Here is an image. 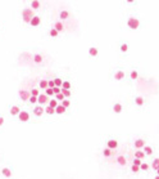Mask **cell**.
<instances>
[{
	"mask_svg": "<svg viewBox=\"0 0 159 179\" xmlns=\"http://www.w3.org/2000/svg\"><path fill=\"white\" fill-rule=\"evenodd\" d=\"M107 147L109 150H116L118 147V142H117L116 139H109L108 142H107Z\"/></svg>",
	"mask_w": 159,
	"mask_h": 179,
	"instance_id": "obj_5",
	"label": "cell"
},
{
	"mask_svg": "<svg viewBox=\"0 0 159 179\" xmlns=\"http://www.w3.org/2000/svg\"><path fill=\"white\" fill-rule=\"evenodd\" d=\"M54 83H55V86H57V88H62L63 80H62V79H59V77H57V79H54Z\"/></svg>",
	"mask_w": 159,
	"mask_h": 179,
	"instance_id": "obj_23",
	"label": "cell"
},
{
	"mask_svg": "<svg viewBox=\"0 0 159 179\" xmlns=\"http://www.w3.org/2000/svg\"><path fill=\"white\" fill-rule=\"evenodd\" d=\"M64 98H65V97L63 95V93H59V94H57V95H55V99H57V101H62V102H63V101H64Z\"/></svg>",
	"mask_w": 159,
	"mask_h": 179,
	"instance_id": "obj_37",
	"label": "cell"
},
{
	"mask_svg": "<svg viewBox=\"0 0 159 179\" xmlns=\"http://www.w3.org/2000/svg\"><path fill=\"white\" fill-rule=\"evenodd\" d=\"M2 174L5 178H10V177H12V170H10L9 167H3V169H2Z\"/></svg>",
	"mask_w": 159,
	"mask_h": 179,
	"instance_id": "obj_11",
	"label": "cell"
},
{
	"mask_svg": "<svg viewBox=\"0 0 159 179\" xmlns=\"http://www.w3.org/2000/svg\"><path fill=\"white\" fill-rule=\"evenodd\" d=\"M151 167L154 169L155 171L159 169V159H154L153 160V162H151Z\"/></svg>",
	"mask_w": 159,
	"mask_h": 179,
	"instance_id": "obj_21",
	"label": "cell"
},
{
	"mask_svg": "<svg viewBox=\"0 0 159 179\" xmlns=\"http://www.w3.org/2000/svg\"><path fill=\"white\" fill-rule=\"evenodd\" d=\"M117 162H118L121 166H124L126 164H127V161H126V157L124 156H118L117 157Z\"/></svg>",
	"mask_w": 159,
	"mask_h": 179,
	"instance_id": "obj_14",
	"label": "cell"
},
{
	"mask_svg": "<svg viewBox=\"0 0 159 179\" xmlns=\"http://www.w3.org/2000/svg\"><path fill=\"white\" fill-rule=\"evenodd\" d=\"M127 50H128V45L126 44V43H123V44L121 45V52H122V53H126Z\"/></svg>",
	"mask_w": 159,
	"mask_h": 179,
	"instance_id": "obj_31",
	"label": "cell"
},
{
	"mask_svg": "<svg viewBox=\"0 0 159 179\" xmlns=\"http://www.w3.org/2000/svg\"><path fill=\"white\" fill-rule=\"evenodd\" d=\"M157 175H159V169H158V170H157Z\"/></svg>",
	"mask_w": 159,
	"mask_h": 179,
	"instance_id": "obj_47",
	"label": "cell"
},
{
	"mask_svg": "<svg viewBox=\"0 0 159 179\" xmlns=\"http://www.w3.org/2000/svg\"><path fill=\"white\" fill-rule=\"evenodd\" d=\"M65 112V107H63L62 105H59L57 108H55V113H58V115H62V113Z\"/></svg>",
	"mask_w": 159,
	"mask_h": 179,
	"instance_id": "obj_20",
	"label": "cell"
},
{
	"mask_svg": "<svg viewBox=\"0 0 159 179\" xmlns=\"http://www.w3.org/2000/svg\"><path fill=\"white\" fill-rule=\"evenodd\" d=\"M45 94H46L48 97H51V95H54V90L50 89V88H48V89L45 90Z\"/></svg>",
	"mask_w": 159,
	"mask_h": 179,
	"instance_id": "obj_36",
	"label": "cell"
},
{
	"mask_svg": "<svg viewBox=\"0 0 159 179\" xmlns=\"http://www.w3.org/2000/svg\"><path fill=\"white\" fill-rule=\"evenodd\" d=\"M62 106L67 108V107H69V106H71V102H69V101H67V99H64V101L62 102Z\"/></svg>",
	"mask_w": 159,
	"mask_h": 179,
	"instance_id": "obj_41",
	"label": "cell"
},
{
	"mask_svg": "<svg viewBox=\"0 0 159 179\" xmlns=\"http://www.w3.org/2000/svg\"><path fill=\"white\" fill-rule=\"evenodd\" d=\"M62 89H64V90H69L71 89V83H69V81H63Z\"/></svg>",
	"mask_w": 159,
	"mask_h": 179,
	"instance_id": "obj_29",
	"label": "cell"
},
{
	"mask_svg": "<svg viewBox=\"0 0 159 179\" xmlns=\"http://www.w3.org/2000/svg\"><path fill=\"white\" fill-rule=\"evenodd\" d=\"M141 164H142L141 160H139V159H135V160H134V165H136V166H141Z\"/></svg>",
	"mask_w": 159,
	"mask_h": 179,
	"instance_id": "obj_42",
	"label": "cell"
},
{
	"mask_svg": "<svg viewBox=\"0 0 159 179\" xmlns=\"http://www.w3.org/2000/svg\"><path fill=\"white\" fill-rule=\"evenodd\" d=\"M40 88L44 89V90H46L49 88V85H48V81L46 80H41L40 81Z\"/></svg>",
	"mask_w": 159,
	"mask_h": 179,
	"instance_id": "obj_24",
	"label": "cell"
},
{
	"mask_svg": "<svg viewBox=\"0 0 159 179\" xmlns=\"http://www.w3.org/2000/svg\"><path fill=\"white\" fill-rule=\"evenodd\" d=\"M45 112L49 113V115H54V113H55V108H51L50 106H48V107L45 108Z\"/></svg>",
	"mask_w": 159,
	"mask_h": 179,
	"instance_id": "obj_28",
	"label": "cell"
},
{
	"mask_svg": "<svg viewBox=\"0 0 159 179\" xmlns=\"http://www.w3.org/2000/svg\"><path fill=\"white\" fill-rule=\"evenodd\" d=\"M144 152H145V155L149 156V155L153 153V148L150 147V146H145V147H144Z\"/></svg>",
	"mask_w": 159,
	"mask_h": 179,
	"instance_id": "obj_25",
	"label": "cell"
},
{
	"mask_svg": "<svg viewBox=\"0 0 159 179\" xmlns=\"http://www.w3.org/2000/svg\"><path fill=\"white\" fill-rule=\"evenodd\" d=\"M48 85H49V88H50V89L55 88V83H54V80H49L48 81Z\"/></svg>",
	"mask_w": 159,
	"mask_h": 179,
	"instance_id": "obj_38",
	"label": "cell"
},
{
	"mask_svg": "<svg viewBox=\"0 0 159 179\" xmlns=\"http://www.w3.org/2000/svg\"><path fill=\"white\" fill-rule=\"evenodd\" d=\"M31 8H32V9H39V8H40V2H37V0H34V2H31Z\"/></svg>",
	"mask_w": 159,
	"mask_h": 179,
	"instance_id": "obj_22",
	"label": "cell"
},
{
	"mask_svg": "<svg viewBox=\"0 0 159 179\" xmlns=\"http://www.w3.org/2000/svg\"><path fill=\"white\" fill-rule=\"evenodd\" d=\"M58 34H59V32H58L55 29H54V27L50 30V36H51V37H57V36H58Z\"/></svg>",
	"mask_w": 159,
	"mask_h": 179,
	"instance_id": "obj_34",
	"label": "cell"
},
{
	"mask_svg": "<svg viewBox=\"0 0 159 179\" xmlns=\"http://www.w3.org/2000/svg\"><path fill=\"white\" fill-rule=\"evenodd\" d=\"M18 119H19L21 122H27V121H30V113L27 112V111H21V113L18 115Z\"/></svg>",
	"mask_w": 159,
	"mask_h": 179,
	"instance_id": "obj_3",
	"label": "cell"
},
{
	"mask_svg": "<svg viewBox=\"0 0 159 179\" xmlns=\"http://www.w3.org/2000/svg\"><path fill=\"white\" fill-rule=\"evenodd\" d=\"M40 23H41V18L39 17V15H35V17L31 19V22H30V25H31V26H34V27L39 26Z\"/></svg>",
	"mask_w": 159,
	"mask_h": 179,
	"instance_id": "obj_7",
	"label": "cell"
},
{
	"mask_svg": "<svg viewBox=\"0 0 159 179\" xmlns=\"http://www.w3.org/2000/svg\"><path fill=\"white\" fill-rule=\"evenodd\" d=\"M135 147L140 150L142 147H145V140L144 139H137V140H135Z\"/></svg>",
	"mask_w": 159,
	"mask_h": 179,
	"instance_id": "obj_12",
	"label": "cell"
},
{
	"mask_svg": "<svg viewBox=\"0 0 159 179\" xmlns=\"http://www.w3.org/2000/svg\"><path fill=\"white\" fill-rule=\"evenodd\" d=\"M18 94H19V98L22 101H30V98H31V93L27 90H19Z\"/></svg>",
	"mask_w": 159,
	"mask_h": 179,
	"instance_id": "obj_4",
	"label": "cell"
},
{
	"mask_svg": "<svg viewBox=\"0 0 159 179\" xmlns=\"http://www.w3.org/2000/svg\"><path fill=\"white\" fill-rule=\"evenodd\" d=\"M54 29H55L58 32H60V31H63L64 26H63V23H62V22H59V21H58V22L54 23Z\"/></svg>",
	"mask_w": 159,
	"mask_h": 179,
	"instance_id": "obj_16",
	"label": "cell"
},
{
	"mask_svg": "<svg viewBox=\"0 0 159 179\" xmlns=\"http://www.w3.org/2000/svg\"><path fill=\"white\" fill-rule=\"evenodd\" d=\"M154 179H159V175H155V178Z\"/></svg>",
	"mask_w": 159,
	"mask_h": 179,
	"instance_id": "obj_46",
	"label": "cell"
},
{
	"mask_svg": "<svg viewBox=\"0 0 159 179\" xmlns=\"http://www.w3.org/2000/svg\"><path fill=\"white\" fill-rule=\"evenodd\" d=\"M130 77H131V80H136L139 77V74H137V71L136 70H134V71H131V74H130Z\"/></svg>",
	"mask_w": 159,
	"mask_h": 179,
	"instance_id": "obj_26",
	"label": "cell"
},
{
	"mask_svg": "<svg viewBox=\"0 0 159 179\" xmlns=\"http://www.w3.org/2000/svg\"><path fill=\"white\" fill-rule=\"evenodd\" d=\"M127 26L130 27L131 30H137L139 26H140V21L137 18H135V17H130L127 19Z\"/></svg>",
	"mask_w": 159,
	"mask_h": 179,
	"instance_id": "obj_2",
	"label": "cell"
},
{
	"mask_svg": "<svg viewBox=\"0 0 159 179\" xmlns=\"http://www.w3.org/2000/svg\"><path fill=\"white\" fill-rule=\"evenodd\" d=\"M62 93H63V95L67 98V97H71V90H64V89H62Z\"/></svg>",
	"mask_w": 159,
	"mask_h": 179,
	"instance_id": "obj_40",
	"label": "cell"
},
{
	"mask_svg": "<svg viewBox=\"0 0 159 179\" xmlns=\"http://www.w3.org/2000/svg\"><path fill=\"white\" fill-rule=\"evenodd\" d=\"M89 54H90L91 57H96L98 54H99V50H98V48L92 46V48H90V49H89Z\"/></svg>",
	"mask_w": 159,
	"mask_h": 179,
	"instance_id": "obj_17",
	"label": "cell"
},
{
	"mask_svg": "<svg viewBox=\"0 0 159 179\" xmlns=\"http://www.w3.org/2000/svg\"><path fill=\"white\" fill-rule=\"evenodd\" d=\"M149 167H150V166L147 165L146 162H142V164H141V166H140V170H144V171H146L147 169H149Z\"/></svg>",
	"mask_w": 159,
	"mask_h": 179,
	"instance_id": "obj_33",
	"label": "cell"
},
{
	"mask_svg": "<svg viewBox=\"0 0 159 179\" xmlns=\"http://www.w3.org/2000/svg\"><path fill=\"white\" fill-rule=\"evenodd\" d=\"M34 17H35V15H34L32 9H30V8H23V9H22V18H23V21L26 23H30L31 19Z\"/></svg>",
	"mask_w": 159,
	"mask_h": 179,
	"instance_id": "obj_1",
	"label": "cell"
},
{
	"mask_svg": "<svg viewBox=\"0 0 159 179\" xmlns=\"http://www.w3.org/2000/svg\"><path fill=\"white\" fill-rule=\"evenodd\" d=\"M48 101H49V97L46 94H40L39 97H37V103H39V106L45 105Z\"/></svg>",
	"mask_w": 159,
	"mask_h": 179,
	"instance_id": "obj_6",
	"label": "cell"
},
{
	"mask_svg": "<svg viewBox=\"0 0 159 179\" xmlns=\"http://www.w3.org/2000/svg\"><path fill=\"white\" fill-rule=\"evenodd\" d=\"M145 157V152H142L141 150H137L135 152V159H139V160H141V159H144Z\"/></svg>",
	"mask_w": 159,
	"mask_h": 179,
	"instance_id": "obj_15",
	"label": "cell"
},
{
	"mask_svg": "<svg viewBox=\"0 0 159 179\" xmlns=\"http://www.w3.org/2000/svg\"><path fill=\"white\" fill-rule=\"evenodd\" d=\"M53 90H54V94H55V95L59 94V93H62V89H60V88H57V86H55V88H54Z\"/></svg>",
	"mask_w": 159,
	"mask_h": 179,
	"instance_id": "obj_43",
	"label": "cell"
},
{
	"mask_svg": "<svg viewBox=\"0 0 159 179\" xmlns=\"http://www.w3.org/2000/svg\"><path fill=\"white\" fill-rule=\"evenodd\" d=\"M103 155L105 156V157H109V156H112V150H109L108 147H107V148H104V151H103Z\"/></svg>",
	"mask_w": 159,
	"mask_h": 179,
	"instance_id": "obj_30",
	"label": "cell"
},
{
	"mask_svg": "<svg viewBox=\"0 0 159 179\" xmlns=\"http://www.w3.org/2000/svg\"><path fill=\"white\" fill-rule=\"evenodd\" d=\"M123 79H124V72L122 71V70H118V71L114 74V80L119 81V80H123Z\"/></svg>",
	"mask_w": 159,
	"mask_h": 179,
	"instance_id": "obj_9",
	"label": "cell"
},
{
	"mask_svg": "<svg viewBox=\"0 0 159 179\" xmlns=\"http://www.w3.org/2000/svg\"><path fill=\"white\" fill-rule=\"evenodd\" d=\"M113 112H116V113H121V112H122V105H121V103H114Z\"/></svg>",
	"mask_w": 159,
	"mask_h": 179,
	"instance_id": "obj_13",
	"label": "cell"
},
{
	"mask_svg": "<svg viewBox=\"0 0 159 179\" xmlns=\"http://www.w3.org/2000/svg\"><path fill=\"white\" fill-rule=\"evenodd\" d=\"M131 170H132L134 173H139L140 171V166H136V165L132 164V166H131Z\"/></svg>",
	"mask_w": 159,
	"mask_h": 179,
	"instance_id": "obj_39",
	"label": "cell"
},
{
	"mask_svg": "<svg viewBox=\"0 0 159 179\" xmlns=\"http://www.w3.org/2000/svg\"><path fill=\"white\" fill-rule=\"evenodd\" d=\"M31 95H32V97H39V95H40V91L37 90V89H32V90H31Z\"/></svg>",
	"mask_w": 159,
	"mask_h": 179,
	"instance_id": "obj_35",
	"label": "cell"
},
{
	"mask_svg": "<svg viewBox=\"0 0 159 179\" xmlns=\"http://www.w3.org/2000/svg\"><path fill=\"white\" fill-rule=\"evenodd\" d=\"M37 102V97H32L31 95V98H30V103H36Z\"/></svg>",
	"mask_w": 159,
	"mask_h": 179,
	"instance_id": "obj_44",
	"label": "cell"
},
{
	"mask_svg": "<svg viewBox=\"0 0 159 179\" xmlns=\"http://www.w3.org/2000/svg\"><path fill=\"white\" fill-rule=\"evenodd\" d=\"M34 59H35L36 63H41V62H42V57L40 56V54H36V56L34 57Z\"/></svg>",
	"mask_w": 159,
	"mask_h": 179,
	"instance_id": "obj_32",
	"label": "cell"
},
{
	"mask_svg": "<svg viewBox=\"0 0 159 179\" xmlns=\"http://www.w3.org/2000/svg\"><path fill=\"white\" fill-rule=\"evenodd\" d=\"M9 111H10V115H13V116H18L21 113V110H19L18 106H12Z\"/></svg>",
	"mask_w": 159,
	"mask_h": 179,
	"instance_id": "obj_8",
	"label": "cell"
},
{
	"mask_svg": "<svg viewBox=\"0 0 159 179\" xmlns=\"http://www.w3.org/2000/svg\"><path fill=\"white\" fill-rule=\"evenodd\" d=\"M49 106H50L51 108H57L59 105H58V101L57 99H51V101H49Z\"/></svg>",
	"mask_w": 159,
	"mask_h": 179,
	"instance_id": "obj_27",
	"label": "cell"
},
{
	"mask_svg": "<svg viewBox=\"0 0 159 179\" xmlns=\"http://www.w3.org/2000/svg\"><path fill=\"white\" fill-rule=\"evenodd\" d=\"M44 112H45V110H44L41 106H36V107L34 108V113H35L36 116H41Z\"/></svg>",
	"mask_w": 159,
	"mask_h": 179,
	"instance_id": "obj_10",
	"label": "cell"
},
{
	"mask_svg": "<svg viewBox=\"0 0 159 179\" xmlns=\"http://www.w3.org/2000/svg\"><path fill=\"white\" fill-rule=\"evenodd\" d=\"M135 103H136L137 106H144L145 99L142 98V97H136V98H135Z\"/></svg>",
	"mask_w": 159,
	"mask_h": 179,
	"instance_id": "obj_19",
	"label": "cell"
},
{
	"mask_svg": "<svg viewBox=\"0 0 159 179\" xmlns=\"http://www.w3.org/2000/svg\"><path fill=\"white\" fill-rule=\"evenodd\" d=\"M3 124H4V117H3V116H0V126H2Z\"/></svg>",
	"mask_w": 159,
	"mask_h": 179,
	"instance_id": "obj_45",
	"label": "cell"
},
{
	"mask_svg": "<svg viewBox=\"0 0 159 179\" xmlns=\"http://www.w3.org/2000/svg\"><path fill=\"white\" fill-rule=\"evenodd\" d=\"M59 17H60V19H67L69 17V12L68 10H62V12L59 13Z\"/></svg>",
	"mask_w": 159,
	"mask_h": 179,
	"instance_id": "obj_18",
	"label": "cell"
}]
</instances>
